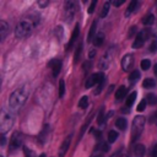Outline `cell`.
Here are the masks:
<instances>
[{"label":"cell","mask_w":157,"mask_h":157,"mask_svg":"<svg viewBox=\"0 0 157 157\" xmlns=\"http://www.w3.org/2000/svg\"><path fill=\"white\" fill-rule=\"evenodd\" d=\"M136 6H137V1H136V0L130 1L129 6H128V9H126V11H125V16H130V15L134 12V10L136 9Z\"/></svg>","instance_id":"obj_19"},{"label":"cell","mask_w":157,"mask_h":157,"mask_svg":"<svg viewBox=\"0 0 157 157\" xmlns=\"http://www.w3.org/2000/svg\"><path fill=\"white\" fill-rule=\"evenodd\" d=\"M136 96H137L136 92H131V93L128 96V99H126V107H131V105H132V103L135 102Z\"/></svg>","instance_id":"obj_23"},{"label":"cell","mask_w":157,"mask_h":157,"mask_svg":"<svg viewBox=\"0 0 157 157\" xmlns=\"http://www.w3.org/2000/svg\"><path fill=\"white\" fill-rule=\"evenodd\" d=\"M96 4H97V1L96 0H92L91 1V4H90V7H88V13H93V11H94V7H96Z\"/></svg>","instance_id":"obj_35"},{"label":"cell","mask_w":157,"mask_h":157,"mask_svg":"<svg viewBox=\"0 0 157 157\" xmlns=\"http://www.w3.org/2000/svg\"><path fill=\"white\" fill-rule=\"evenodd\" d=\"M136 31H137V29H136V27H135V26H132V27L130 28V32H129V34H128V36H129V37H132V36H134V33H135Z\"/></svg>","instance_id":"obj_38"},{"label":"cell","mask_w":157,"mask_h":157,"mask_svg":"<svg viewBox=\"0 0 157 157\" xmlns=\"http://www.w3.org/2000/svg\"><path fill=\"white\" fill-rule=\"evenodd\" d=\"M125 94H126V88H125V86H120V87L117 90V92H115V98H117V101L123 99V98L125 97Z\"/></svg>","instance_id":"obj_18"},{"label":"cell","mask_w":157,"mask_h":157,"mask_svg":"<svg viewBox=\"0 0 157 157\" xmlns=\"http://www.w3.org/2000/svg\"><path fill=\"white\" fill-rule=\"evenodd\" d=\"M96 29H97V20H94L93 22H92V25H91V28H90V31H88V34H87V40L88 42H93V39H94V37H96Z\"/></svg>","instance_id":"obj_15"},{"label":"cell","mask_w":157,"mask_h":157,"mask_svg":"<svg viewBox=\"0 0 157 157\" xmlns=\"http://www.w3.org/2000/svg\"><path fill=\"white\" fill-rule=\"evenodd\" d=\"M145 151H146L145 150V146L141 145V144H137L134 147V155H135V157H144Z\"/></svg>","instance_id":"obj_16"},{"label":"cell","mask_w":157,"mask_h":157,"mask_svg":"<svg viewBox=\"0 0 157 157\" xmlns=\"http://www.w3.org/2000/svg\"><path fill=\"white\" fill-rule=\"evenodd\" d=\"M9 29H10V27H9V25L6 23V21H1L0 22V39H1V42L6 38V36H7V33H9Z\"/></svg>","instance_id":"obj_14"},{"label":"cell","mask_w":157,"mask_h":157,"mask_svg":"<svg viewBox=\"0 0 157 157\" xmlns=\"http://www.w3.org/2000/svg\"><path fill=\"white\" fill-rule=\"evenodd\" d=\"M12 125H13V114L10 110L2 108L0 113V132L5 135L12 128Z\"/></svg>","instance_id":"obj_2"},{"label":"cell","mask_w":157,"mask_h":157,"mask_svg":"<svg viewBox=\"0 0 157 157\" xmlns=\"http://www.w3.org/2000/svg\"><path fill=\"white\" fill-rule=\"evenodd\" d=\"M113 88H114V86H113V85H112V86H110V87H109V90H108V94H109V93H110V92H112V91H113Z\"/></svg>","instance_id":"obj_47"},{"label":"cell","mask_w":157,"mask_h":157,"mask_svg":"<svg viewBox=\"0 0 157 157\" xmlns=\"http://www.w3.org/2000/svg\"><path fill=\"white\" fill-rule=\"evenodd\" d=\"M48 66L52 67V70H53V76L56 77V76L59 75L60 70H61V60H59V59H53L52 61H49Z\"/></svg>","instance_id":"obj_11"},{"label":"cell","mask_w":157,"mask_h":157,"mask_svg":"<svg viewBox=\"0 0 157 157\" xmlns=\"http://www.w3.org/2000/svg\"><path fill=\"white\" fill-rule=\"evenodd\" d=\"M48 4H49V1H40V0L38 1V5H39V6H42V7H44V6H47Z\"/></svg>","instance_id":"obj_40"},{"label":"cell","mask_w":157,"mask_h":157,"mask_svg":"<svg viewBox=\"0 0 157 157\" xmlns=\"http://www.w3.org/2000/svg\"><path fill=\"white\" fill-rule=\"evenodd\" d=\"M104 81V74L103 72H96V74H93V75H91L88 78H87V81H86V83H85V87L86 88H91L92 86H94L96 83H101V82H103Z\"/></svg>","instance_id":"obj_6"},{"label":"cell","mask_w":157,"mask_h":157,"mask_svg":"<svg viewBox=\"0 0 157 157\" xmlns=\"http://www.w3.org/2000/svg\"><path fill=\"white\" fill-rule=\"evenodd\" d=\"M124 2H125V1H124V0H121V1H113V5H114V6H117V7H118V6H120V5H123V4H124Z\"/></svg>","instance_id":"obj_41"},{"label":"cell","mask_w":157,"mask_h":157,"mask_svg":"<svg viewBox=\"0 0 157 157\" xmlns=\"http://www.w3.org/2000/svg\"><path fill=\"white\" fill-rule=\"evenodd\" d=\"M112 55H113V49H108V50L103 54V56H102L101 60H99V67H101L102 70L108 69L109 63H110V59H112Z\"/></svg>","instance_id":"obj_9"},{"label":"cell","mask_w":157,"mask_h":157,"mask_svg":"<svg viewBox=\"0 0 157 157\" xmlns=\"http://www.w3.org/2000/svg\"><path fill=\"white\" fill-rule=\"evenodd\" d=\"M115 126L119 128L120 130H124L126 128V120H125V118H118L115 120Z\"/></svg>","instance_id":"obj_21"},{"label":"cell","mask_w":157,"mask_h":157,"mask_svg":"<svg viewBox=\"0 0 157 157\" xmlns=\"http://www.w3.org/2000/svg\"><path fill=\"white\" fill-rule=\"evenodd\" d=\"M104 120H105V118H104V107H102V108L99 109V113H98V118H97V121H98V124H99V125H102V124L104 123Z\"/></svg>","instance_id":"obj_25"},{"label":"cell","mask_w":157,"mask_h":157,"mask_svg":"<svg viewBox=\"0 0 157 157\" xmlns=\"http://www.w3.org/2000/svg\"><path fill=\"white\" fill-rule=\"evenodd\" d=\"M146 103H147V101L146 99H142L140 103H139V105H137V112H144V109H145V107H146Z\"/></svg>","instance_id":"obj_34"},{"label":"cell","mask_w":157,"mask_h":157,"mask_svg":"<svg viewBox=\"0 0 157 157\" xmlns=\"http://www.w3.org/2000/svg\"><path fill=\"white\" fill-rule=\"evenodd\" d=\"M140 65H141V69H142V70H147V69H150V66H151V61H150L148 59H144Z\"/></svg>","instance_id":"obj_32"},{"label":"cell","mask_w":157,"mask_h":157,"mask_svg":"<svg viewBox=\"0 0 157 157\" xmlns=\"http://www.w3.org/2000/svg\"><path fill=\"white\" fill-rule=\"evenodd\" d=\"M118 139V132L117 131H114V130H110L109 132H108V142H114L115 140Z\"/></svg>","instance_id":"obj_26"},{"label":"cell","mask_w":157,"mask_h":157,"mask_svg":"<svg viewBox=\"0 0 157 157\" xmlns=\"http://www.w3.org/2000/svg\"><path fill=\"white\" fill-rule=\"evenodd\" d=\"M23 144V137H22V134L18 132V131H15L11 136V140H10V147L12 150H16L18 147H21Z\"/></svg>","instance_id":"obj_7"},{"label":"cell","mask_w":157,"mask_h":157,"mask_svg":"<svg viewBox=\"0 0 157 157\" xmlns=\"http://www.w3.org/2000/svg\"><path fill=\"white\" fill-rule=\"evenodd\" d=\"M64 94H65V82H64V80H60V82H59V97L61 98V97H64Z\"/></svg>","instance_id":"obj_29"},{"label":"cell","mask_w":157,"mask_h":157,"mask_svg":"<svg viewBox=\"0 0 157 157\" xmlns=\"http://www.w3.org/2000/svg\"><path fill=\"white\" fill-rule=\"evenodd\" d=\"M147 39V31L146 29H142L137 34H136V38L132 43V48H141L145 43V40Z\"/></svg>","instance_id":"obj_8"},{"label":"cell","mask_w":157,"mask_h":157,"mask_svg":"<svg viewBox=\"0 0 157 157\" xmlns=\"http://www.w3.org/2000/svg\"><path fill=\"white\" fill-rule=\"evenodd\" d=\"M150 52L151 53H156L157 52V40H152V43L150 45Z\"/></svg>","instance_id":"obj_36"},{"label":"cell","mask_w":157,"mask_h":157,"mask_svg":"<svg viewBox=\"0 0 157 157\" xmlns=\"http://www.w3.org/2000/svg\"><path fill=\"white\" fill-rule=\"evenodd\" d=\"M29 94V88L28 86H22L20 88H17L16 91H13L9 98V105L12 110H17L20 109L25 102L27 101V97Z\"/></svg>","instance_id":"obj_1"},{"label":"cell","mask_w":157,"mask_h":157,"mask_svg":"<svg viewBox=\"0 0 157 157\" xmlns=\"http://www.w3.org/2000/svg\"><path fill=\"white\" fill-rule=\"evenodd\" d=\"M39 157H45V155H44V153H42V155H40Z\"/></svg>","instance_id":"obj_49"},{"label":"cell","mask_w":157,"mask_h":157,"mask_svg":"<svg viewBox=\"0 0 157 157\" xmlns=\"http://www.w3.org/2000/svg\"><path fill=\"white\" fill-rule=\"evenodd\" d=\"M55 34H56L58 38L61 37V36H63V27H56V28H55Z\"/></svg>","instance_id":"obj_37"},{"label":"cell","mask_w":157,"mask_h":157,"mask_svg":"<svg viewBox=\"0 0 157 157\" xmlns=\"http://www.w3.org/2000/svg\"><path fill=\"white\" fill-rule=\"evenodd\" d=\"M78 34H80V28H78V25H76L75 26V29H74V32H72V34H71V38H70V40H69V43H67V45H66V50H70L71 48H72V45H74V43L77 40V38H78Z\"/></svg>","instance_id":"obj_13"},{"label":"cell","mask_w":157,"mask_h":157,"mask_svg":"<svg viewBox=\"0 0 157 157\" xmlns=\"http://www.w3.org/2000/svg\"><path fill=\"white\" fill-rule=\"evenodd\" d=\"M120 153H121V151H119V152H117V153H114L112 157H120Z\"/></svg>","instance_id":"obj_45"},{"label":"cell","mask_w":157,"mask_h":157,"mask_svg":"<svg viewBox=\"0 0 157 157\" xmlns=\"http://www.w3.org/2000/svg\"><path fill=\"white\" fill-rule=\"evenodd\" d=\"M23 153H25V157H34V152L25 146H23Z\"/></svg>","instance_id":"obj_33"},{"label":"cell","mask_w":157,"mask_h":157,"mask_svg":"<svg viewBox=\"0 0 157 157\" xmlns=\"http://www.w3.org/2000/svg\"><path fill=\"white\" fill-rule=\"evenodd\" d=\"M152 157H157V144H156V146H155V148H153V152H152Z\"/></svg>","instance_id":"obj_44"},{"label":"cell","mask_w":157,"mask_h":157,"mask_svg":"<svg viewBox=\"0 0 157 157\" xmlns=\"http://www.w3.org/2000/svg\"><path fill=\"white\" fill-rule=\"evenodd\" d=\"M156 120H157V113H155V114H153V115L151 117L150 121H152V123H153V121H156Z\"/></svg>","instance_id":"obj_43"},{"label":"cell","mask_w":157,"mask_h":157,"mask_svg":"<svg viewBox=\"0 0 157 157\" xmlns=\"http://www.w3.org/2000/svg\"><path fill=\"white\" fill-rule=\"evenodd\" d=\"M87 105H88V97H87V96H83V97L78 101V107L82 108V109H85Z\"/></svg>","instance_id":"obj_28"},{"label":"cell","mask_w":157,"mask_h":157,"mask_svg":"<svg viewBox=\"0 0 157 157\" xmlns=\"http://www.w3.org/2000/svg\"><path fill=\"white\" fill-rule=\"evenodd\" d=\"M142 22H144V25L150 26V25H152V23L155 22V16H153L152 13H150V15H147V16H145V17H144Z\"/></svg>","instance_id":"obj_24"},{"label":"cell","mask_w":157,"mask_h":157,"mask_svg":"<svg viewBox=\"0 0 157 157\" xmlns=\"http://www.w3.org/2000/svg\"><path fill=\"white\" fill-rule=\"evenodd\" d=\"M109 7H110V2H109V1H105V2L103 4L102 11H101V13H99V16H101L102 18L105 17V16L108 15V12H109Z\"/></svg>","instance_id":"obj_20"},{"label":"cell","mask_w":157,"mask_h":157,"mask_svg":"<svg viewBox=\"0 0 157 157\" xmlns=\"http://www.w3.org/2000/svg\"><path fill=\"white\" fill-rule=\"evenodd\" d=\"M109 150V145H108V142H104L103 145H102V151L103 152H107Z\"/></svg>","instance_id":"obj_39"},{"label":"cell","mask_w":157,"mask_h":157,"mask_svg":"<svg viewBox=\"0 0 157 157\" xmlns=\"http://www.w3.org/2000/svg\"><path fill=\"white\" fill-rule=\"evenodd\" d=\"M33 27H34V23L31 20L21 21L20 23H17V26L15 28V36H16V38H25V37H27L32 32Z\"/></svg>","instance_id":"obj_3"},{"label":"cell","mask_w":157,"mask_h":157,"mask_svg":"<svg viewBox=\"0 0 157 157\" xmlns=\"http://www.w3.org/2000/svg\"><path fill=\"white\" fill-rule=\"evenodd\" d=\"M155 85H156V82H155L153 78H146V80H144V82H142V86H144L145 88H152V87H155Z\"/></svg>","instance_id":"obj_22"},{"label":"cell","mask_w":157,"mask_h":157,"mask_svg":"<svg viewBox=\"0 0 157 157\" xmlns=\"http://www.w3.org/2000/svg\"><path fill=\"white\" fill-rule=\"evenodd\" d=\"M75 11H76V4L72 0L66 1L65 5H64V17H65L66 22H70L74 18Z\"/></svg>","instance_id":"obj_5"},{"label":"cell","mask_w":157,"mask_h":157,"mask_svg":"<svg viewBox=\"0 0 157 157\" xmlns=\"http://www.w3.org/2000/svg\"><path fill=\"white\" fill-rule=\"evenodd\" d=\"M132 64H134V56H132V54L124 55V58L121 59V67H123V70L124 71H128L129 69H131Z\"/></svg>","instance_id":"obj_10"},{"label":"cell","mask_w":157,"mask_h":157,"mask_svg":"<svg viewBox=\"0 0 157 157\" xmlns=\"http://www.w3.org/2000/svg\"><path fill=\"white\" fill-rule=\"evenodd\" d=\"M81 52H82V44L80 43L78 47L76 48V52H75V55H74V63H75V64L78 61V58H80V55H81Z\"/></svg>","instance_id":"obj_27"},{"label":"cell","mask_w":157,"mask_h":157,"mask_svg":"<svg viewBox=\"0 0 157 157\" xmlns=\"http://www.w3.org/2000/svg\"><path fill=\"white\" fill-rule=\"evenodd\" d=\"M70 142H71V135H69V136L63 141L61 146L59 147V152H58L59 157H64V156L66 155V152H67V150H69V147H70Z\"/></svg>","instance_id":"obj_12"},{"label":"cell","mask_w":157,"mask_h":157,"mask_svg":"<svg viewBox=\"0 0 157 157\" xmlns=\"http://www.w3.org/2000/svg\"><path fill=\"white\" fill-rule=\"evenodd\" d=\"M155 75H156V76H157V64H156V65H155Z\"/></svg>","instance_id":"obj_48"},{"label":"cell","mask_w":157,"mask_h":157,"mask_svg":"<svg viewBox=\"0 0 157 157\" xmlns=\"http://www.w3.org/2000/svg\"><path fill=\"white\" fill-rule=\"evenodd\" d=\"M93 55H94V50L92 49V50L90 52V58H93Z\"/></svg>","instance_id":"obj_46"},{"label":"cell","mask_w":157,"mask_h":157,"mask_svg":"<svg viewBox=\"0 0 157 157\" xmlns=\"http://www.w3.org/2000/svg\"><path fill=\"white\" fill-rule=\"evenodd\" d=\"M0 139H1V146H4V145H5V141H6V140H5V135L1 134V135H0Z\"/></svg>","instance_id":"obj_42"},{"label":"cell","mask_w":157,"mask_h":157,"mask_svg":"<svg viewBox=\"0 0 157 157\" xmlns=\"http://www.w3.org/2000/svg\"><path fill=\"white\" fill-rule=\"evenodd\" d=\"M147 103L151 104V105L156 104V103H157V97H156L153 93H150V94L147 96Z\"/></svg>","instance_id":"obj_31"},{"label":"cell","mask_w":157,"mask_h":157,"mask_svg":"<svg viewBox=\"0 0 157 157\" xmlns=\"http://www.w3.org/2000/svg\"><path fill=\"white\" fill-rule=\"evenodd\" d=\"M139 77H140V72H139L137 70L132 71V72L130 74V76H129L130 82H135V81H137V80H139Z\"/></svg>","instance_id":"obj_30"},{"label":"cell","mask_w":157,"mask_h":157,"mask_svg":"<svg viewBox=\"0 0 157 157\" xmlns=\"http://www.w3.org/2000/svg\"><path fill=\"white\" fill-rule=\"evenodd\" d=\"M145 121H146L145 120V117H142V115H137V117L134 118V120H132V128H131V141L132 142L136 141L140 137V135H141V132L144 130Z\"/></svg>","instance_id":"obj_4"},{"label":"cell","mask_w":157,"mask_h":157,"mask_svg":"<svg viewBox=\"0 0 157 157\" xmlns=\"http://www.w3.org/2000/svg\"><path fill=\"white\" fill-rule=\"evenodd\" d=\"M103 42H104V34H103L102 32H98V33L96 34L94 39H93L94 47H101V45L103 44Z\"/></svg>","instance_id":"obj_17"}]
</instances>
